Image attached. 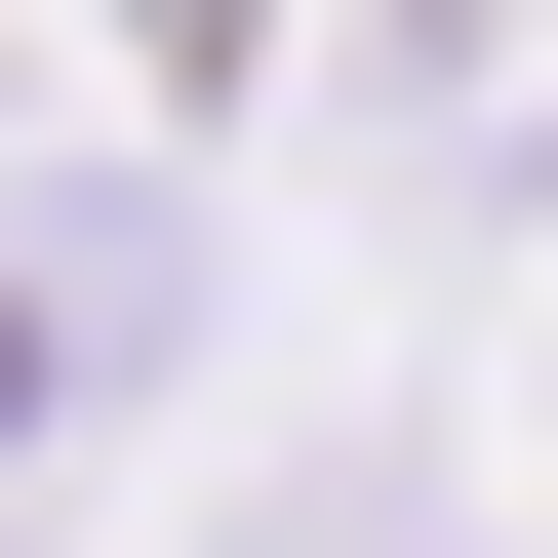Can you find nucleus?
<instances>
[{"mask_svg":"<svg viewBox=\"0 0 558 558\" xmlns=\"http://www.w3.org/2000/svg\"><path fill=\"white\" fill-rule=\"evenodd\" d=\"M0 439H40V279H0Z\"/></svg>","mask_w":558,"mask_h":558,"instance_id":"1","label":"nucleus"}]
</instances>
